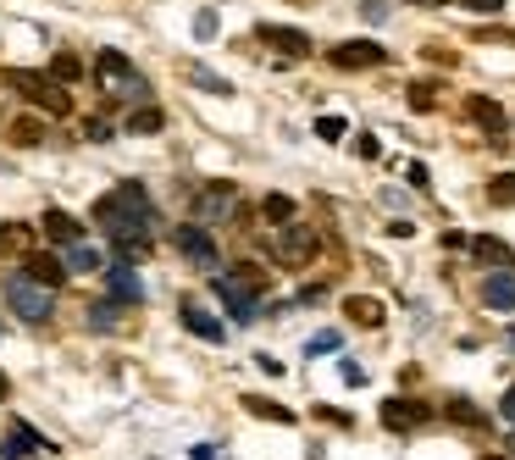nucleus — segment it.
Instances as JSON below:
<instances>
[{"label":"nucleus","instance_id":"1","mask_svg":"<svg viewBox=\"0 0 515 460\" xmlns=\"http://www.w3.org/2000/svg\"><path fill=\"white\" fill-rule=\"evenodd\" d=\"M95 222L111 233V244H128V239L156 233V206H150V194H144L139 183H122L95 206Z\"/></svg>","mask_w":515,"mask_h":460},{"label":"nucleus","instance_id":"2","mask_svg":"<svg viewBox=\"0 0 515 460\" xmlns=\"http://www.w3.org/2000/svg\"><path fill=\"white\" fill-rule=\"evenodd\" d=\"M261 289H266V278H261V267H233V272H222L211 283V294L222 300L239 322H250L255 316V300H261Z\"/></svg>","mask_w":515,"mask_h":460},{"label":"nucleus","instance_id":"3","mask_svg":"<svg viewBox=\"0 0 515 460\" xmlns=\"http://www.w3.org/2000/svg\"><path fill=\"white\" fill-rule=\"evenodd\" d=\"M6 84H12V89H23V95H28L45 117H67V111H72V95H67L56 78H39V73H28V67H12V73H6Z\"/></svg>","mask_w":515,"mask_h":460},{"label":"nucleus","instance_id":"4","mask_svg":"<svg viewBox=\"0 0 515 460\" xmlns=\"http://www.w3.org/2000/svg\"><path fill=\"white\" fill-rule=\"evenodd\" d=\"M6 305L23 316V322H50V311H56V300H50V289L45 283H34L28 272H17V278H6Z\"/></svg>","mask_w":515,"mask_h":460},{"label":"nucleus","instance_id":"5","mask_svg":"<svg viewBox=\"0 0 515 460\" xmlns=\"http://www.w3.org/2000/svg\"><path fill=\"white\" fill-rule=\"evenodd\" d=\"M316 250H322V239H316L311 228H288V233H277V239L266 244V255L277 261V267H288V272L311 267V261H316Z\"/></svg>","mask_w":515,"mask_h":460},{"label":"nucleus","instance_id":"6","mask_svg":"<svg viewBox=\"0 0 515 460\" xmlns=\"http://www.w3.org/2000/svg\"><path fill=\"white\" fill-rule=\"evenodd\" d=\"M95 78H100L111 95H144V84H139V73H133V61H128L122 50H100V56H95Z\"/></svg>","mask_w":515,"mask_h":460},{"label":"nucleus","instance_id":"7","mask_svg":"<svg viewBox=\"0 0 515 460\" xmlns=\"http://www.w3.org/2000/svg\"><path fill=\"white\" fill-rule=\"evenodd\" d=\"M327 61H333V67H344V73H366V67H383L388 50L372 45V39H344V45L327 50Z\"/></svg>","mask_w":515,"mask_h":460},{"label":"nucleus","instance_id":"8","mask_svg":"<svg viewBox=\"0 0 515 460\" xmlns=\"http://www.w3.org/2000/svg\"><path fill=\"white\" fill-rule=\"evenodd\" d=\"M255 39H261L266 50H277V56H283V67H294V61H311V39H305L300 28H277V23H261V28H255Z\"/></svg>","mask_w":515,"mask_h":460},{"label":"nucleus","instance_id":"9","mask_svg":"<svg viewBox=\"0 0 515 460\" xmlns=\"http://www.w3.org/2000/svg\"><path fill=\"white\" fill-rule=\"evenodd\" d=\"M194 206H200L205 222H228V217L239 211V189H233V183H205V189L194 194Z\"/></svg>","mask_w":515,"mask_h":460},{"label":"nucleus","instance_id":"10","mask_svg":"<svg viewBox=\"0 0 515 460\" xmlns=\"http://www.w3.org/2000/svg\"><path fill=\"white\" fill-rule=\"evenodd\" d=\"M178 316H183V327H189V333H194V339H205V344H222V339H228V327L216 322V316H211L200 300H189V294L178 300Z\"/></svg>","mask_w":515,"mask_h":460},{"label":"nucleus","instance_id":"11","mask_svg":"<svg viewBox=\"0 0 515 460\" xmlns=\"http://www.w3.org/2000/svg\"><path fill=\"white\" fill-rule=\"evenodd\" d=\"M172 244H178V255H183V261H194V267H216V244H211V233H205V228L183 222V228L172 233Z\"/></svg>","mask_w":515,"mask_h":460},{"label":"nucleus","instance_id":"12","mask_svg":"<svg viewBox=\"0 0 515 460\" xmlns=\"http://www.w3.org/2000/svg\"><path fill=\"white\" fill-rule=\"evenodd\" d=\"M50 444L28 427V422H12L6 427V438H0V460H28V455H45Z\"/></svg>","mask_w":515,"mask_h":460},{"label":"nucleus","instance_id":"13","mask_svg":"<svg viewBox=\"0 0 515 460\" xmlns=\"http://www.w3.org/2000/svg\"><path fill=\"white\" fill-rule=\"evenodd\" d=\"M482 305L488 311H515V267H499L482 278Z\"/></svg>","mask_w":515,"mask_h":460},{"label":"nucleus","instance_id":"14","mask_svg":"<svg viewBox=\"0 0 515 460\" xmlns=\"http://www.w3.org/2000/svg\"><path fill=\"white\" fill-rule=\"evenodd\" d=\"M427 422V405H416V400H383V427L388 433H416Z\"/></svg>","mask_w":515,"mask_h":460},{"label":"nucleus","instance_id":"15","mask_svg":"<svg viewBox=\"0 0 515 460\" xmlns=\"http://www.w3.org/2000/svg\"><path fill=\"white\" fill-rule=\"evenodd\" d=\"M106 283H111V300L117 305H139L144 300V283H139V272L128 267V261H117V267L106 272Z\"/></svg>","mask_w":515,"mask_h":460},{"label":"nucleus","instance_id":"16","mask_svg":"<svg viewBox=\"0 0 515 460\" xmlns=\"http://www.w3.org/2000/svg\"><path fill=\"white\" fill-rule=\"evenodd\" d=\"M39 233H45L50 244H61V250L84 239V228H78V217H67V211H56V206L45 211V222H39Z\"/></svg>","mask_w":515,"mask_h":460},{"label":"nucleus","instance_id":"17","mask_svg":"<svg viewBox=\"0 0 515 460\" xmlns=\"http://www.w3.org/2000/svg\"><path fill=\"white\" fill-rule=\"evenodd\" d=\"M28 278L45 283V289H56V283H67V261H56L45 250H28Z\"/></svg>","mask_w":515,"mask_h":460},{"label":"nucleus","instance_id":"18","mask_svg":"<svg viewBox=\"0 0 515 460\" xmlns=\"http://www.w3.org/2000/svg\"><path fill=\"white\" fill-rule=\"evenodd\" d=\"M344 316H349L355 327H383L388 311H383V300H372V294H349V300H344Z\"/></svg>","mask_w":515,"mask_h":460},{"label":"nucleus","instance_id":"19","mask_svg":"<svg viewBox=\"0 0 515 460\" xmlns=\"http://www.w3.org/2000/svg\"><path fill=\"white\" fill-rule=\"evenodd\" d=\"M466 117H471L477 128H488V134H504V111H499L488 95H471V100H466Z\"/></svg>","mask_w":515,"mask_h":460},{"label":"nucleus","instance_id":"20","mask_svg":"<svg viewBox=\"0 0 515 460\" xmlns=\"http://www.w3.org/2000/svg\"><path fill=\"white\" fill-rule=\"evenodd\" d=\"M250 416H261V422H277V427H288L294 422V411L288 405H277V400H261V394H244V400H239Z\"/></svg>","mask_w":515,"mask_h":460},{"label":"nucleus","instance_id":"21","mask_svg":"<svg viewBox=\"0 0 515 460\" xmlns=\"http://www.w3.org/2000/svg\"><path fill=\"white\" fill-rule=\"evenodd\" d=\"M167 128V111L161 106H139V111H128V134H161Z\"/></svg>","mask_w":515,"mask_h":460},{"label":"nucleus","instance_id":"22","mask_svg":"<svg viewBox=\"0 0 515 460\" xmlns=\"http://www.w3.org/2000/svg\"><path fill=\"white\" fill-rule=\"evenodd\" d=\"M67 272H100V250L95 244H67Z\"/></svg>","mask_w":515,"mask_h":460},{"label":"nucleus","instance_id":"23","mask_svg":"<svg viewBox=\"0 0 515 460\" xmlns=\"http://www.w3.org/2000/svg\"><path fill=\"white\" fill-rule=\"evenodd\" d=\"M117 311H122L117 300H95L89 305V327H95V333H117Z\"/></svg>","mask_w":515,"mask_h":460},{"label":"nucleus","instance_id":"24","mask_svg":"<svg viewBox=\"0 0 515 460\" xmlns=\"http://www.w3.org/2000/svg\"><path fill=\"white\" fill-rule=\"evenodd\" d=\"M50 78H56V84H78V78H84V61H78V56H56V61H50Z\"/></svg>","mask_w":515,"mask_h":460},{"label":"nucleus","instance_id":"25","mask_svg":"<svg viewBox=\"0 0 515 460\" xmlns=\"http://www.w3.org/2000/svg\"><path fill=\"white\" fill-rule=\"evenodd\" d=\"M471 250H477V261H482V267H510V250H504L499 239H477Z\"/></svg>","mask_w":515,"mask_h":460},{"label":"nucleus","instance_id":"26","mask_svg":"<svg viewBox=\"0 0 515 460\" xmlns=\"http://www.w3.org/2000/svg\"><path fill=\"white\" fill-rule=\"evenodd\" d=\"M261 217H266V222H294V200H288V194H266V200H261Z\"/></svg>","mask_w":515,"mask_h":460},{"label":"nucleus","instance_id":"27","mask_svg":"<svg viewBox=\"0 0 515 460\" xmlns=\"http://www.w3.org/2000/svg\"><path fill=\"white\" fill-rule=\"evenodd\" d=\"M488 200H493V206H515V172H499V178L488 183Z\"/></svg>","mask_w":515,"mask_h":460},{"label":"nucleus","instance_id":"28","mask_svg":"<svg viewBox=\"0 0 515 460\" xmlns=\"http://www.w3.org/2000/svg\"><path fill=\"white\" fill-rule=\"evenodd\" d=\"M39 134H45V122H39V117L12 122V145H39Z\"/></svg>","mask_w":515,"mask_h":460},{"label":"nucleus","instance_id":"29","mask_svg":"<svg viewBox=\"0 0 515 460\" xmlns=\"http://www.w3.org/2000/svg\"><path fill=\"white\" fill-rule=\"evenodd\" d=\"M410 106H416V111H438V84H427V78L410 84Z\"/></svg>","mask_w":515,"mask_h":460},{"label":"nucleus","instance_id":"30","mask_svg":"<svg viewBox=\"0 0 515 460\" xmlns=\"http://www.w3.org/2000/svg\"><path fill=\"white\" fill-rule=\"evenodd\" d=\"M0 250H28V228L23 222H6V228H0Z\"/></svg>","mask_w":515,"mask_h":460},{"label":"nucleus","instance_id":"31","mask_svg":"<svg viewBox=\"0 0 515 460\" xmlns=\"http://www.w3.org/2000/svg\"><path fill=\"white\" fill-rule=\"evenodd\" d=\"M449 411H455V422H460V427H482V416H477V405H471V400H449Z\"/></svg>","mask_w":515,"mask_h":460},{"label":"nucleus","instance_id":"32","mask_svg":"<svg viewBox=\"0 0 515 460\" xmlns=\"http://www.w3.org/2000/svg\"><path fill=\"white\" fill-rule=\"evenodd\" d=\"M316 134H322V139H344L349 128H344V117H316Z\"/></svg>","mask_w":515,"mask_h":460},{"label":"nucleus","instance_id":"33","mask_svg":"<svg viewBox=\"0 0 515 460\" xmlns=\"http://www.w3.org/2000/svg\"><path fill=\"white\" fill-rule=\"evenodd\" d=\"M338 350V333H316L311 344H305V355H333Z\"/></svg>","mask_w":515,"mask_h":460},{"label":"nucleus","instance_id":"34","mask_svg":"<svg viewBox=\"0 0 515 460\" xmlns=\"http://www.w3.org/2000/svg\"><path fill=\"white\" fill-rule=\"evenodd\" d=\"M355 156H360V161H377L383 150H377V139H372V134H360V139H355Z\"/></svg>","mask_w":515,"mask_h":460},{"label":"nucleus","instance_id":"35","mask_svg":"<svg viewBox=\"0 0 515 460\" xmlns=\"http://www.w3.org/2000/svg\"><path fill=\"white\" fill-rule=\"evenodd\" d=\"M194 39H216V17H211V12L194 17Z\"/></svg>","mask_w":515,"mask_h":460},{"label":"nucleus","instance_id":"36","mask_svg":"<svg viewBox=\"0 0 515 460\" xmlns=\"http://www.w3.org/2000/svg\"><path fill=\"white\" fill-rule=\"evenodd\" d=\"M466 12H504V0H460Z\"/></svg>","mask_w":515,"mask_h":460},{"label":"nucleus","instance_id":"37","mask_svg":"<svg viewBox=\"0 0 515 460\" xmlns=\"http://www.w3.org/2000/svg\"><path fill=\"white\" fill-rule=\"evenodd\" d=\"M499 416L515 427V388H504V400H499Z\"/></svg>","mask_w":515,"mask_h":460},{"label":"nucleus","instance_id":"38","mask_svg":"<svg viewBox=\"0 0 515 460\" xmlns=\"http://www.w3.org/2000/svg\"><path fill=\"white\" fill-rule=\"evenodd\" d=\"M338 372H344V383H349V388H360V383H366V372H360V366H355V361H344V366H338Z\"/></svg>","mask_w":515,"mask_h":460},{"label":"nucleus","instance_id":"39","mask_svg":"<svg viewBox=\"0 0 515 460\" xmlns=\"http://www.w3.org/2000/svg\"><path fill=\"white\" fill-rule=\"evenodd\" d=\"M311 416H322V422H333V427H344V422H349V416H344V411H333V405H316Z\"/></svg>","mask_w":515,"mask_h":460},{"label":"nucleus","instance_id":"40","mask_svg":"<svg viewBox=\"0 0 515 460\" xmlns=\"http://www.w3.org/2000/svg\"><path fill=\"white\" fill-rule=\"evenodd\" d=\"M6 394H12V383H6V372H0V400H6Z\"/></svg>","mask_w":515,"mask_h":460},{"label":"nucleus","instance_id":"41","mask_svg":"<svg viewBox=\"0 0 515 460\" xmlns=\"http://www.w3.org/2000/svg\"><path fill=\"white\" fill-rule=\"evenodd\" d=\"M482 460H504V455H482Z\"/></svg>","mask_w":515,"mask_h":460},{"label":"nucleus","instance_id":"42","mask_svg":"<svg viewBox=\"0 0 515 460\" xmlns=\"http://www.w3.org/2000/svg\"><path fill=\"white\" fill-rule=\"evenodd\" d=\"M510 344H515V333H510Z\"/></svg>","mask_w":515,"mask_h":460}]
</instances>
